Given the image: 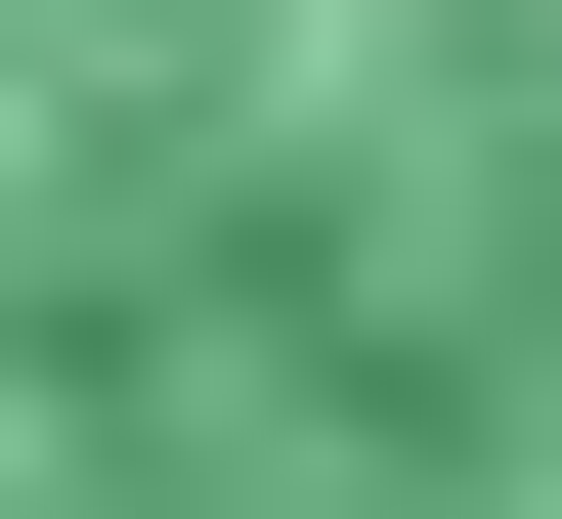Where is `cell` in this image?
I'll return each instance as SVG.
<instances>
[{"label":"cell","instance_id":"6da1fadb","mask_svg":"<svg viewBox=\"0 0 562 519\" xmlns=\"http://www.w3.org/2000/svg\"><path fill=\"white\" fill-rule=\"evenodd\" d=\"M0 519H562V0H0Z\"/></svg>","mask_w":562,"mask_h":519}]
</instances>
